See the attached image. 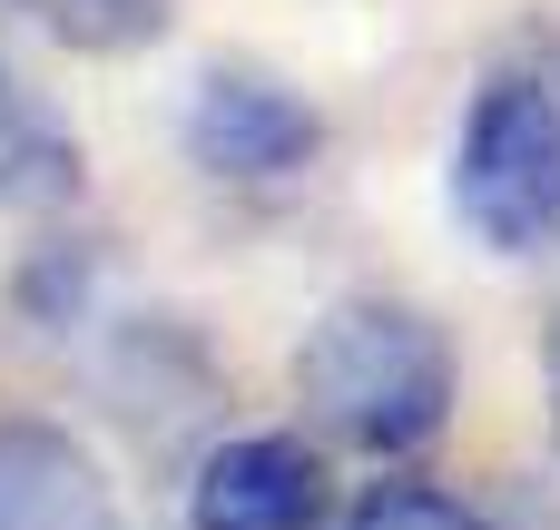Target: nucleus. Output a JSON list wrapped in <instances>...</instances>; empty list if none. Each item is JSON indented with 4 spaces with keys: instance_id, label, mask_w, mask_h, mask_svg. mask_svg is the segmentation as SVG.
<instances>
[{
    "instance_id": "f257e3e1",
    "label": "nucleus",
    "mask_w": 560,
    "mask_h": 530,
    "mask_svg": "<svg viewBox=\"0 0 560 530\" xmlns=\"http://www.w3.org/2000/svg\"><path fill=\"white\" fill-rule=\"evenodd\" d=\"M295 393L335 443L404 462L453 423V344L413 305L354 295V305L315 315V334L295 344Z\"/></svg>"
},
{
    "instance_id": "f03ea898",
    "label": "nucleus",
    "mask_w": 560,
    "mask_h": 530,
    "mask_svg": "<svg viewBox=\"0 0 560 530\" xmlns=\"http://www.w3.org/2000/svg\"><path fill=\"white\" fill-rule=\"evenodd\" d=\"M453 216L492 256H532L560 236V89L492 79L453 148Z\"/></svg>"
},
{
    "instance_id": "7ed1b4c3",
    "label": "nucleus",
    "mask_w": 560,
    "mask_h": 530,
    "mask_svg": "<svg viewBox=\"0 0 560 530\" xmlns=\"http://www.w3.org/2000/svg\"><path fill=\"white\" fill-rule=\"evenodd\" d=\"M315 148H325V118H315L295 89L256 79V69H217V79H197V98H187V157H197L207 177L266 187V177H295Z\"/></svg>"
},
{
    "instance_id": "20e7f679",
    "label": "nucleus",
    "mask_w": 560,
    "mask_h": 530,
    "mask_svg": "<svg viewBox=\"0 0 560 530\" xmlns=\"http://www.w3.org/2000/svg\"><path fill=\"white\" fill-rule=\"evenodd\" d=\"M187 530H325V462L295 433H236L197 462Z\"/></svg>"
},
{
    "instance_id": "39448f33",
    "label": "nucleus",
    "mask_w": 560,
    "mask_h": 530,
    "mask_svg": "<svg viewBox=\"0 0 560 530\" xmlns=\"http://www.w3.org/2000/svg\"><path fill=\"white\" fill-rule=\"evenodd\" d=\"M0 530H118L108 472L69 423L0 413Z\"/></svg>"
},
{
    "instance_id": "423d86ee",
    "label": "nucleus",
    "mask_w": 560,
    "mask_h": 530,
    "mask_svg": "<svg viewBox=\"0 0 560 530\" xmlns=\"http://www.w3.org/2000/svg\"><path fill=\"white\" fill-rule=\"evenodd\" d=\"M69 187H79L69 128L0 69V207H49V197H69Z\"/></svg>"
},
{
    "instance_id": "0eeeda50",
    "label": "nucleus",
    "mask_w": 560,
    "mask_h": 530,
    "mask_svg": "<svg viewBox=\"0 0 560 530\" xmlns=\"http://www.w3.org/2000/svg\"><path fill=\"white\" fill-rule=\"evenodd\" d=\"M20 10H30L49 39H69V49H98V59L167 39V20H177V0H20Z\"/></svg>"
},
{
    "instance_id": "6e6552de",
    "label": "nucleus",
    "mask_w": 560,
    "mask_h": 530,
    "mask_svg": "<svg viewBox=\"0 0 560 530\" xmlns=\"http://www.w3.org/2000/svg\"><path fill=\"white\" fill-rule=\"evenodd\" d=\"M335 530H492L472 502H453V492H433V482H374L354 511Z\"/></svg>"
},
{
    "instance_id": "1a4fd4ad",
    "label": "nucleus",
    "mask_w": 560,
    "mask_h": 530,
    "mask_svg": "<svg viewBox=\"0 0 560 530\" xmlns=\"http://www.w3.org/2000/svg\"><path fill=\"white\" fill-rule=\"evenodd\" d=\"M551 413H560V334H551Z\"/></svg>"
}]
</instances>
